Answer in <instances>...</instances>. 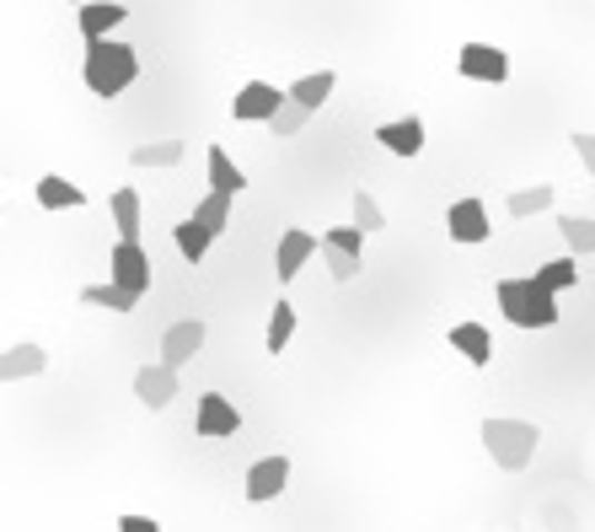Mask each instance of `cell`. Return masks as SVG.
Instances as JSON below:
<instances>
[{"label":"cell","instance_id":"1","mask_svg":"<svg viewBox=\"0 0 595 532\" xmlns=\"http://www.w3.org/2000/svg\"><path fill=\"white\" fill-rule=\"evenodd\" d=\"M81 76H87V92L113 102L135 87L140 76V49L123 43V38H91L87 43V60H81Z\"/></svg>","mask_w":595,"mask_h":532},{"label":"cell","instance_id":"2","mask_svg":"<svg viewBox=\"0 0 595 532\" xmlns=\"http://www.w3.org/2000/svg\"><path fill=\"white\" fill-rule=\"evenodd\" d=\"M494 307L509 328H553L558 323V296L536 275H509L494 285Z\"/></svg>","mask_w":595,"mask_h":532},{"label":"cell","instance_id":"3","mask_svg":"<svg viewBox=\"0 0 595 532\" xmlns=\"http://www.w3.org/2000/svg\"><path fill=\"white\" fill-rule=\"evenodd\" d=\"M483 452L494 457V469L505 473H526L536 457V446H542V431H536L532 420H509V414H494V420H483Z\"/></svg>","mask_w":595,"mask_h":532},{"label":"cell","instance_id":"4","mask_svg":"<svg viewBox=\"0 0 595 532\" xmlns=\"http://www.w3.org/2000/svg\"><path fill=\"white\" fill-rule=\"evenodd\" d=\"M323 258H328V275L338 285H349L365 269V231L359 226H328L323 231Z\"/></svg>","mask_w":595,"mask_h":532},{"label":"cell","instance_id":"5","mask_svg":"<svg viewBox=\"0 0 595 532\" xmlns=\"http://www.w3.org/2000/svg\"><path fill=\"white\" fill-rule=\"evenodd\" d=\"M456 70H462V81H483V87H505L509 81V55L499 43H462L456 49Z\"/></svg>","mask_w":595,"mask_h":532},{"label":"cell","instance_id":"6","mask_svg":"<svg viewBox=\"0 0 595 532\" xmlns=\"http://www.w3.org/2000/svg\"><path fill=\"white\" fill-rule=\"evenodd\" d=\"M150 253L140 248V243H113V253H108V280L113 285H123L129 296H140L146 302L150 296Z\"/></svg>","mask_w":595,"mask_h":532},{"label":"cell","instance_id":"7","mask_svg":"<svg viewBox=\"0 0 595 532\" xmlns=\"http://www.w3.org/2000/svg\"><path fill=\"white\" fill-rule=\"evenodd\" d=\"M241 431V408L226 393H199L194 404V436L199 441H226Z\"/></svg>","mask_w":595,"mask_h":532},{"label":"cell","instance_id":"8","mask_svg":"<svg viewBox=\"0 0 595 532\" xmlns=\"http://www.w3.org/2000/svg\"><path fill=\"white\" fill-rule=\"evenodd\" d=\"M446 231H450V243L477 248V243L494 237V216H488V205H483L477 194H467V199H456V205L446 210Z\"/></svg>","mask_w":595,"mask_h":532},{"label":"cell","instance_id":"9","mask_svg":"<svg viewBox=\"0 0 595 532\" xmlns=\"http://www.w3.org/2000/svg\"><path fill=\"white\" fill-rule=\"evenodd\" d=\"M290 490V457L285 452H274V457H258L252 469H247V479H241V495L252 505H268V501H279Z\"/></svg>","mask_w":595,"mask_h":532},{"label":"cell","instance_id":"10","mask_svg":"<svg viewBox=\"0 0 595 532\" xmlns=\"http://www.w3.org/2000/svg\"><path fill=\"white\" fill-rule=\"evenodd\" d=\"M285 97L290 92H279L274 81H241L237 97H231V119H237V125H268V119L285 108Z\"/></svg>","mask_w":595,"mask_h":532},{"label":"cell","instance_id":"11","mask_svg":"<svg viewBox=\"0 0 595 532\" xmlns=\"http://www.w3.org/2000/svg\"><path fill=\"white\" fill-rule=\"evenodd\" d=\"M323 253V237H311L306 226H290L285 237H279V248H274V275H279V285H290Z\"/></svg>","mask_w":595,"mask_h":532},{"label":"cell","instance_id":"12","mask_svg":"<svg viewBox=\"0 0 595 532\" xmlns=\"http://www.w3.org/2000/svg\"><path fill=\"white\" fill-rule=\"evenodd\" d=\"M135 398H140L150 414H161L172 398H182L178 372H172L167 361H150V366H140V372H135Z\"/></svg>","mask_w":595,"mask_h":532},{"label":"cell","instance_id":"13","mask_svg":"<svg viewBox=\"0 0 595 532\" xmlns=\"http://www.w3.org/2000/svg\"><path fill=\"white\" fill-rule=\"evenodd\" d=\"M205 339H209L205 323H199V317H182V323H172V328L161 334V361H167L172 372H182V366L205 349Z\"/></svg>","mask_w":595,"mask_h":532},{"label":"cell","instance_id":"14","mask_svg":"<svg viewBox=\"0 0 595 532\" xmlns=\"http://www.w3.org/2000/svg\"><path fill=\"white\" fill-rule=\"evenodd\" d=\"M446 345L456 349L473 372H488V366H494V334H488L483 323H473V317H467V323H450Z\"/></svg>","mask_w":595,"mask_h":532},{"label":"cell","instance_id":"15","mask_svg":"<svg viewBox=\"0 0 595 532\" xmlns=\"http://www.w3.org/2000/svg\"><path fill=\"white\" fill-rule=\"evenodd\" d=\"M370 140H376V146H381V151H391V157H424V146H429V140H424V119H418V114H408V119H391V125H376V135H370Z\"/></svg>","mask_w":595,"mask_h":532},{"label":"cell","instance_id":"16","mask_svg":"<svg viewBox=\"0 0 595 532\" xmlns=\"http://www.w3.org/2000/svg\"><path fill=\"white\" fill-rule=\"evenodd\" d=\"M32 199H38L43 210H87V188L60 178V173H43V178L32 184Z\"/></svg>","mask_w":595,"mask_h":532},{"label":"cell","instance_id":"17","mask_svg":"<svg viewBox=\"0 0 595 532\" xmlns=\"http://www.w3.org/2000/svg\"><path fill=\"white\" fill-rule=\"evenodd\" d=\"M123 17H129L123 0H87L76 22H81V38L91 43V38H113V32L123 28Z\"/></svg>","mask_w":595,"mask_h":532},{"label":"cell","instance_id":"18","mask_svg":"<svg viewBox=\"0 0 595 532\" xmlns=\"http://www.w3.org/2000/svg\"><path fill=\"white\" fill-rule=\"evenodd\" d=\"M43 372H49V349L32 345V339L6 345V355H0V376L6 382H28V376H43Z\"/></svg>","mask_w":595,"mask_h":532},{"label":"cell","instance_id":"19","mask_svg":"<svg viewBox=\"0 0 595 532\" xmlns=\"http://www.w3.org/2000/svg\"><path fill=\"white\" fill-rule=\"evenodd\" d=\"M108 216H113V231H119V243H140V194L135 188H113L108 194Z\"/></svg>","mask_w":595,"mask_h":532},{"label":"cell","instance_id":"20","mask_svg":"<svg viewBox=\"0 0 595 532\" xmlns=\"http://www.w3.org/2000/svg\"><path fill=\"white\" fill-rule=\"evenodd\" d=\"M296 302H290V296H279V302H274V313H268V328H264V349L268 355H285V349H290V339H296Z\"/></svg>","mask_w":595,"mask_h":532},{"label":"cell","instance_id":"21","mask_svg":"<svg viewBox=\"0 0 595 532\" xmlns=\"http://www.w3.org/2000/svg\"><path fill=\"white\" fill-rule=\"evenodd\" d=\"M553 199H558V188L553 184H536V188H515L505 199V216L509 220H532V216H547L553 210Z\"/></svg>","mask_w":595,"mask_h":532},{"label":"cell","instance_id":"22","mask_svg":"<svg viewBox=\"0 0 595 532\" xmlns=\"http://www.w3.org/2000/svg\"><path fill=\"white\" fill-rule=\"evenodd\" d=\"M205 173H209V188H220V194H231V199L247 188V173H241V167L226 157L220 146H209V151H205Z\"/></svg>","mask_w":595,"mask_h":532},{"label":"cell","instance_id":"23","mask_svg":"<svg viewBox=\"0 0 595 532\" xmlns=\"http://www.w3.org/2000/svg\"><path fill=\"white\" fill-rule=\"evenodd\" d=\"M188 157V146L182 140H146V146H135L129 151V167H140V173H156V167H178V161Z\"/></svg>","mask_w":595,"mask_h":532},{"label":"cell","instance_id":"24","mask_svg":"<svg viewBox=\"0 0 595 532\" xmlns=\"http://www.w3.org/2000/svg\"><path fill=\"white\" fill-rule=\"evenodd\" d=\"M231 205H237L231 194H220V188H209L205 199L194 205V220L205 226L209 237H226V226H231Z\"/></svg>","mask_w":595,"mask_h":532},{"label":"cell","instance_id":"25","mask_svg":"<svg viewBox=\"0 0 595 532\" xmlns=\"http://www.w3.org/2000/svg\"><path fill=\"white\" fill-rule=\"evenodd\" d=\"M172 248H178L182 258H188V264L199 269V264H205V253L215 248V237H209L205 226H199V220L188 216V220H178V226H172Z\"/></svg>","mask_w":595,"mask_h":532},{"label":"cell","instance_id":"26","mask_svg":"<svg viewBox=\"0 0 595 532\" xmlns=\"http://www.w3.org/2000/svg\"><path fill=\"white\" fill-rule=\"evenodd\" d=\"M558 237H564V253L591 258L595 253V216H558Z\"/></svg>","mask_w":595,"mask_h":532},{"label":"cell","instance_id":"27","mask_svg":"<svg viewBox=\"0 0 595 532\" xmlns=\"http://www.w3.org/2000/svg\"><path fill=\"white\" fill-rule=\"evenodd\" d=\"M333 87H338V76H333V70H311V76H300V81H290L285 92L296 97V102H306V108L317 114V108H323V102L333 97Z\"/></svg>","mask_w":595,"mask_h":532},{"label":"cell","instance_id":"28","mask_svg":"<svg viewBox=\"0 0 595 532\" xmlns=\"http://www.w3.org/2000/svg\"><path fill=\"white\" fill-rule=\"evenodd\" d=\"M349 210H355V220H349V226H359L365 237H376V231H387V210H381V199H376L370 188H355V199H349Z\"/></svg>","mask_w":595,"mask_h":532},{"label":"cell","instance_id":"29","mask_svg":"<svg viewBox=\"0 0 595 532\" xmlns=\"http://www.w3.org/2000/svg\"><path fill=\"white\" fill-rule=\"evenodd\" d=\"M536 280L547 285L553 296H558V290H574V285H579V258H574V253H558V258H547V264L536 269Z\"/></svg>","mask_w":595,"mask_h":532},{"label":"cell","instance_id":"30","mask_svg":"<svg viewBox=\"0 0 595 532\" xmlns=\"http://www.w3.org/2000/svg\"><path fill=\"white\" fill-rule=\"evenodd\" d=\"M81 307H108V313H135V307H140V296H129V290H123V285H87V290H81Z\"/></svg>","mask_w":595,"mask_h":532},{"label":"cell","instance_id":"31","mask_svg":"<svg viewBox=\"0 0 595 532\" xmlns=\"http://www.w3.org/2000/svg\"><path fill=\"white\" fill-rule=\"evenodd\" d=\"M306 125H311V108H306V102H296V97H285V108H279V114L268 119L274 140H296Z\"/></svg>","mask_w":595,"mask_h":532},{"label":"cell","instance_id":"32","mask_svg":"<svg viewBox=\"0 0 595 532\" xmlns=\"http://www.w3.org/2000/svg\"><path fill=\"white\" fill-rule=\"evenodd\" d=\"M568 140H574V157H579V161H585V167L595 173V135H591V129H574Z\"/></svg>","mask_w":595,"mask_h":532},{"label":"cell","instance_id":"33","mask_svg":"<svg viewBox=\"0 0 595 532\" xmlns=\"http://www.w3.org/2000/svg\"><path fill=\"white\" fill-rule=\"evenodd\" d=\"M119 532H161V522H156V516H140V511H129V516H119Z\"/></svg>","mask_w":595,"mask_h":532}]
</instances>
